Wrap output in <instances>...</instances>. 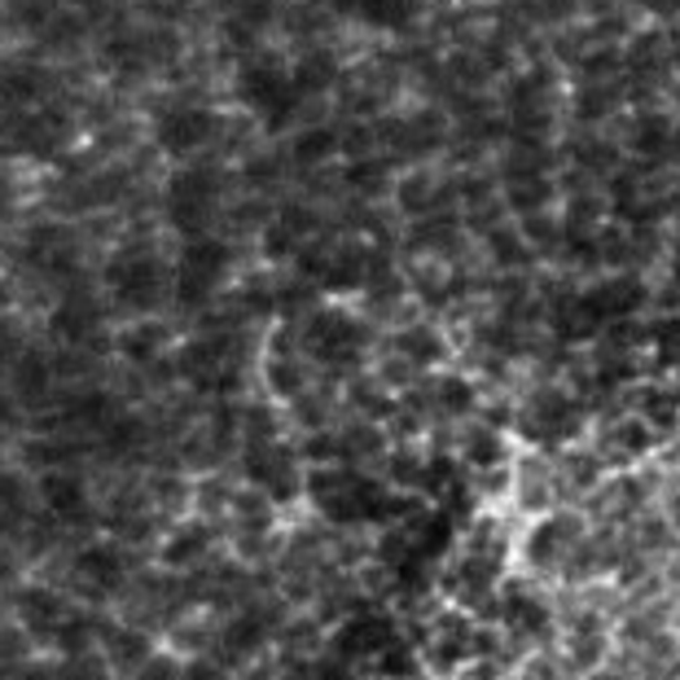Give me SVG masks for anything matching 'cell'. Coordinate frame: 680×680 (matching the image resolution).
Segmentation results:
<instances>
[{"label":"cell","mask_w":680,"mask_h":680,"mask_svg":"<svg viewBox=\"0 0 680 680\" xmlns=\"http://www.w3.org/2000/svg\"><path fill=\"white\" fill-rule=\"evenodd\" d=\"M369 251L364 246H330L326 260L317 264V282L330 290H355L369 282Z\"/></svg>","instance_id":"8"},{"label":"cell","mask_w":680,"mask_h":680,"mask_svg":"<svg viewBox=\"0 0 680 680\" xmlns=\"http://www.w3.org/2000/svg\"><path fill=\"white\" fill-rule=\"evenodd\" d=\"M216 128H220V123H216L211 110H202V106H176V110H163V114H158L154 136H158V145H163L167 154L185 158V154L202 150V145L216 136Z\"/></svg>","instance_id":"5"},{"label":"cell","mask_w":680,"mask_h":680,"mask_svg":"<svg viewBox=\"0 0 680 680\" xmlns=\"http://www.w3.org/2000/svg\"><path fill=\"white\" fill-rule=\"evenodd\" d=\"M150 342H158V330H150V326H141V330H132L123 347H128V355H150Z\"/></svg>","instance_id":"19"},{"label":"cell","mask_w":680,"mask_h":680,"mask_svg":"<svg viewBox=\"0 0 680 680\" xmlns=\"http://www.w3.org/2000/svg\"><path fill=\"white\" fill-rule=\"evenodd\" d=\"M339 79V62L330 57V53H308L299 66H295V84H299V92H321V88H330Z\"/></svg>","instance_id":"14"},{"label":"cell","mask_w":680,"mask_h":680,"mask_svg":"<svg viewBox=\"0 0 680 680\" xmlns=\"http://www.w3.org/2000/svg\"><path fill=\"white\" fill-rule=\"evenodd\" d=\"M53 334L66 342H79L88 339L92 330H97V304L84 295V290H75V295H66L57 308H53Z\"/></svg>","instance_id":"9"},{"label":"cell","mask_w":680,"mask_h":680,"mask_svg":"<svg viewBox=\"0 0 680 680\" xmlns=\"http://www.w3.org/2000/svg\"><path fill=\"white\" fill-rule=\"evenodd\" d=\"M216 202H220V185L207 172H180L167 185V220L185 238H202V229L216 216Z\"/></svg>","instance_id":"4"},{"label":"cell","mask_w":680,"mask_h":680,"mask_svg":"<svg viewBox=\"0 0 680 680\" xmlns=\"http://www.w3.org/2000/svg\"><path fill=\"white\" fill-rule=\"evenodd\" d=\"M238 97L242 106H251L268 132L286 128L295 106H299V84H295V70H286L273 53H251L242 66H238Z\"/></svg>","instance_id":"1"},{"label":"cell","mask_w":680,"mask_h":680,"mask_svg":"<svg viewBox=\"0 0 680 680\" xmlns=\"http://www.w3.org/2000/svg\"><path fill=\"white\" fill-rule=\"evenodd\" d=\"M167 282H172V268L145 251V246H123L119 255H110L106 264V290L114 295L119 308L128 312H150L163 304L167 295Z\"/></svg>","instance_id":"2"},{"label":"cell","mask_w":680,"mask_h":680,"mask_svg":"<svg viewBox=\"0 0 680 680\" xmlns=\"http://www.w3.org/2000/svg\"><path fill=\"white\" fill-rule=\"evenodd\" d=\"M659 355L663 360H680V321H663L659 326Z\"/></svg>","instance_id":"18"},{"label":"cell","mask_w":680,"mask_h":680,"mask_svg":"<svg viewBox=\"0 0 680 680\" xmlns=\"http://www.w3.org/2000/svg\"><path fill=\"white\" fill-rule=\"evenodd\" d=\"M677 282H680V246H677Z\"/></svg>","instance_id":"21"},{"label":"cell","mask_w":680,"mask_h":680,"mask_svg":"<svg viewBox=\"0 0 680 680\" xmlns=\"http://www.w3.org/2000/svg\"><path fill=\"white\" fill-rule=\"evenodd\" d=\"M330 154H339V141L330 128H317V132H304L299 145H295V158L299 163H326Z\"/></svg>","instance_id":"16"},{"label":"cell","mask_w":680,"mask_h":680,"mask_svg":"<svg viewBox=\"0 0 680 680\" xmlns=\"http://www.w3.org/2000/svg\"><path fill=\"white\" fill-rule=\"evenodd\" d=\"M26 255L40 264V268H66L70 260H75V238L66 233V229H57V224H44V229H35V233H26Z\"/></svg>","instance_id":"10"},{"label":"cell","mask_w":680,"mask_h":680,"mask_svg":"<svg viewBox=\"0 0 680 680\" xmlns=\"http://www.w3.org/2000/svg\"><path fill=\"white\" fill-rule=\"evenodd\" d=\"M589 304H593V312H597L602 326L606 321H624V317H637L641 312L646 286L637 277H611V282H602V286L589 290Z\"/></svg>","instance_id":"7"},{"label":"cell","mask_w":680,"mask_h":680,"mask_svg":"<svg viewBox=\"0 0 680 680\" xmlns=\"http://www.w3.org/2000/svg\"><path fill=\"white\" fill-rule=\"evenodd\" d=\"M48 22V0H9V26L35 35Z\"/></svg>","instance_id":"17"},{"label":"cell","mask_w":680,"mask_h":680,"mask_svg":"<svg viewBox=\"0 0 680 680\" xmlns=\"http://www.w3.org/2000/svg\"><path fill=\"white\" fill-rule=\"evenodd\" d=\"M646 9H655V13H680V0H646Z\"/></svg>","instance_id":"20"},{"label":"cell","mask_w":680,"mask_h":680,"mask_svg":"<svg viewBox=\"0 0 680 680\" xmlns=\"http://www.w3.org/2000/svg\"><path fill=\"white\" fill-rule=\"evenodd\" d=\"M351 13L382 31H404L417 13V0H351Z\"/></svg>","instance_id":"12"},{"label":"cell","mask_w":680,"mask_h":680,"mask_svg":"<svg viewBox=\"0 0 680 680\" xmlns=\"http://www.w3.org/2000/svg\"><path fill=\"white\" fill-rule=\"evenodd\" d=\"M48 92V75L40 66H13L0 75V101L4 106H35Z\"/></svg>","instance_id":"11"},{"label":"cell","mask_w":680,"mask_h":680,"mask_svg":"<svg viewBox=\"0 0 680 680\" xmlns=\"http://www.w3.org/2000/svg\"><path fill=\"white\" fill-rule=\"evenodd\" d=\"M360 342H364L360 321H351V317H342V312H321V317H312V326H308V347H312L321 360H351V355L360 351Z\"/></svg>","instance_id":"6"},{"label":"cell","mask_w":680,"mask_h":680,"mask_svg":"<svg viewBox=\"0 0 680 680\" xmlns=\"http://www.w3.org/2000/svg\"><path fill=\"white\" fill-rule=\"evenodd\" d=\"M18 150L22 154H35V158H48L53 150H57V141H62V119L57 114H48V110H40V114H31L26 123H18Z\"/></svg>","instance_id":"13"},{"label":"cell","mask_w":680,"mask_h":680,"mask_svg":"<svg viewBox=\"0 0 680 680\" xmlns=\"http://www.w3.org/2000/svg\"><path fill=\"white\" fill-rule=\"evenodd\" d=\"M633 145H637L641 154H663V150L672 145V123H668V119H659V114H646V119H637Z\"/></svg>","instance_id":"15"},{"label":"cell","mask_w":680,"mask_h":680,"mask_svg":"<svg viewBox=\"0 0 680 680\" xmlns=\"http://www.w3.org/2000/svg\"><path fill=\"white\" fill-rule=\"evenodd\" d=\"M229 268H233V255H229L224 242H216V238H189V246L180 251L176 273H172L176 299H180L185 308L207 304V299L220 290V282L229 277Z\"/></svg>","instance_id":"3"}]
</instances>
